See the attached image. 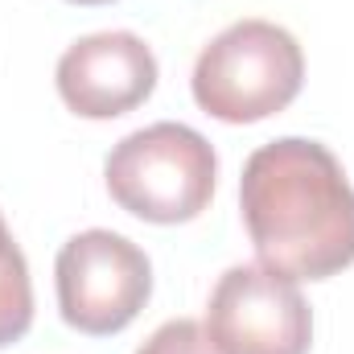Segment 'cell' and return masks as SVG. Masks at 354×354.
<instances>
[{
  "label": "cell",
  "instance_id": "cell-1",
  "mask_svg": "<svg viewBox=\"0 0 354 354\" xmlns=\"http://www.w3.org/2000/svg\"><path fill=\"white\" fill-rule=\"evenodd\" d=\"M239 210L260 264L288 280H330L354 264V185L317 140L260 145L239 177Z\"/></svg>",
  "mask_w": 354,
  "mask_h": 354
},
{
  "label": "cell",
  "instance_id": "cell-2",
  "mask_svg": "<svg viewBox=\"0 0 354 354\" xmlns=\"http://www.w3.org/2000/svg\"><path fill=\"white\" fill-rule=\"evenodd\" d=\"M305 83L297 37L272 21H235L210 37L194 62V103L223 124H260L284 111Z\"/></svg>",
  "mask_w": 354,
  "mask_h": 354
},
{
  "label": "cell",
  "instance_id": "cell-3",
  "mask_svg": "<svg viewBox=\"0 0 354 354\" xmlns=\"http://www.w3.org/2000/svg\"><path fill=\"white\" fill-rule=\"evenodd\" d=\"M103 177L120 210L157 227H174L198 218L210 206L218 157L198 128L161 120L140 132H128L107 153Z\"/></svg>",
  "mask_w": 354,
  "mask_h": 354
},
{
  "label": "cell",
  "instance_id": "cell-4",
  "mask_svg": "<svg viewBox=\"0 0 354 354\" xmlns=\"http://www.w3.org/2000/svg\"><path fill=\"white\" fill-rule=\"evenodd\" d=\"M54 284L62 322L79 334L107 338L128 330L149 305L153 264L132 239L91 227L62 243L54 260Z\"/></svg>",
  "mask_w": 354,
  "mask_h": 354
},
{
  "label": "cell",
  "instance_id": "cell-5",
  "mask_svg": "<svg viewBox=\"0 0 354 354\" xmlns=\"http://www.w3.org/2000/svg\"><path fill=\"white\" fill-rule=\"evenodd\" d=\"M206 334L223 354H309L313 309L297 280L264 264H235L210 292Z\"/></svg>",
  "mask_w": 354,
  "mask_h": 354
},
{
  "label": "cell",
  "instance_id": "cell-6",
  "mask_svg": "<svg viewBox=\"0 0 354 354\" xmlns=\"http://www.w3.org/2000/svg\"><path fill=\"white\" fill-rule=\"evenodd\" d=\"M157 54L128 29L87 33L58 58L54 83L62 103L83 120H115L157 91Z\"/></svg>",
  "mask_w": 354,
  "mask_h": 354
},
{
  "label": "cell",
  "instance_id": "cell-7",
  "mask_svg": "<svg viewBox=\"0 0 354 354\" xmlns=\"http://www.w3.org/2000/svg\"><path fill=\"white\" fill-rule=\"evenodd\" d=\"M33 326V280L25 252L17 248L4 214H0V351L21 342Z\"/></svg>",
  "mask_w": 354,
  "mask_h": 354
},
{
  "label": "cell",
  "instance_id": "cell-8",
  "mask_svg": "<svg viewBox=\"0 0 354 354\" xmlns=\"http://www.w3.org/2000/svg\"><path fill=\"white\" fill-rule=\"evenodd\" d=\"M136 354H223L214 346V338L206 334L202 322H189V317H177V322H165L157 326Z\"/></svg>",
  "mask_w": 354,
  "mask_h": 354
},
{
  "label": "cell",
  "instance_id": "cell-9",
  "mask_svg": "<svg viewBox=\"0 0 354 354\" xmlns=\"http://www.w3.org/2000/svg\"><path fill=\"white\" fill-rule=\"evenodd\" d=\"M71 4H111V0H71Z\"/></svg>",
  "mask_w": 354,
  "mask_h": 354
}]
</instances>
